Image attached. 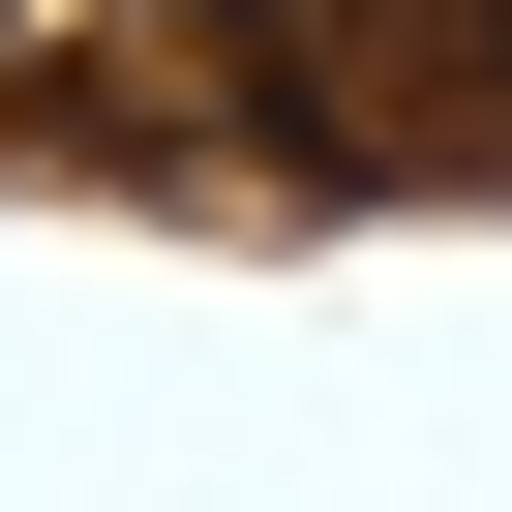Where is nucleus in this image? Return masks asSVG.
<instances>
[]
</instances>
